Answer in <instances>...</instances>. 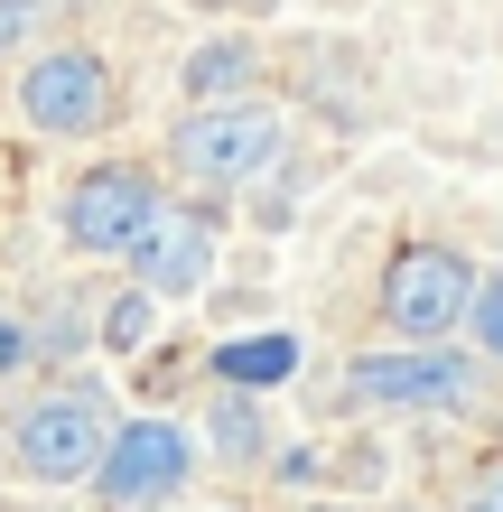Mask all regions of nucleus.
<instances>
[{"label": "nucleus", "mask_w": 503, "mask_h": 512, "mask_svg": "<svg viewBox=\"0 0 503 512\" xmlns=\"http://www.w3.org/2000/svg\"><path fill=\"white\" fill-rule=\"evenodd\" d=\"M168 159L196 177V187H261L289 159V122L271 103H196L187 122L168 131Z\"/></svg>", "instance_id": "f257e3e1"}, {"label": "nucleus", "mask_w": 503, "mask_h": 512, "mask_svg": "<svg viewBox=\"0 0 503 512\" xmlns=\"http://www.w3.org/2000/svg\"><path fill=\"white\" fill-rule=\"evenodd\" d=\"M112 438H122V419L103 410V391H47V401L19 410L10 466L28 475V485H84V475H103Z\"/></svg>", "instance_id": "f03ea898"}, {"label": "nucleus", "mask_w": 503, "mask_h": 512, "mask_svg": "<svg viewBox=\"0 0 503 512\" xmlns=\"http://www.w3.org/2000/svg\"><path fill=\"white\" fill-rule=\"evenodd\" d=\"M476 261L448 243H401L382 261V317H392L401 345H448L466 317H476Z\"/></svg>", "instance_id": "7ed1b4c3"}, {"label": "nucleus", "mask_w": 503, "mask_h": 512, "mask_svg": "<svg viewBox=\"0 0 503 512\" xmlns=\"http://www.w3.org/2000/svg\"><path fill=\"white\" fill-rule=\"evenodd\" d=\"M168 215L159 187L140 168H84L66 205H56V224H66V243L75 252H94V261H131L140 243H150V224Z\"/></svg>", "instance_id": "20e7f679"}, {"label": "nucleus", "mask_w": 503, "mask_h": 512, "mask_svg": "<svg viewBox=\"0 0 503 512\" xmlns=\"http://www.w3.org/2000/svg\"><path fill=\"white\" fill-rule=\"evenodd\" d=\"M112 66L94 47H47V56H28L19 66V112H28V131H47V140H94L112 122Z\"/></svg>", "instance_id": "39448f33"}, {"label": "nucleus", "mask_w": 503, "mask_h": 512, "mask_svg": "<svg viewBox=\"0 0 503 512\" xmlns=\"http://www.w3.org/2000/svg\"><path fill=\"white\" fill-rule=\"evenodd\" d=\"M354 382V401H373V410H457L466 391H476V364L448 345H373V354H354L345 364Z\"/></svg>", "instance_id": "423d86ee"}, {"label": "nucleus", "mask_w": 503, "mask_h": 512, "mask_svg": "<svg viewBox=\"0 0 503 512\" xmlns=\"http://www.w3.org/2000/svg\"><path fill=\"white\" fill-rule=\"evenodd\" d=\"M187 466H196V447H187L177 419H122V438H112L94 494L112 512H150V503H168L177 485H187Z\"/></svg>", "instance_id": "0eeeda50"}, {"label": "nucleus", "mask_w": 503, "mask_h": 512, "mask_svg": "<svg viewBox=\"0 0 503 512\" xmlns=\"http://www.w3.org/2000/svg\"><path fill=\"white\" fill-rule=\"evenodd\" d=\"M131 280H140V298H196L205 280H215V224L168 205V215L150 224V243L131 252Z\"/></svg>", "instance_id": "6e6552de"}, {"label": "nucleus", "mask_w": 503, "mask_h": 512, "mask_svg": "<svg viewBox=\"0 0 503 512\" xmlns=\"http://www.w3.org/2000/svg\"><path fill=\"white\" fill-rule=\"evenodd\" d=\"M215 373H224V391H271L299 373V336H233L215 354Z\"/></svg>", "instance_id": "1a4fd4ad"}, {"label": "nucleus", "mask_w": 503, "mask_h": 512, "mask_svg": "<svg viewBox=\"0 0 503 512\" xmlns=\"http://www.w3.org/2000/svg\"><path fill=\"white\" fill-rule=\"evenodd\" d=\"M252 66H261V56H252L243 38H205V47L187 56V75H177V84H187L196 103H243V84H252Z\"/></svg>", "instance_id": "9d476101"}, {"label": "nucleus", "mask_w": 503, "mask_h": 512, "mask_svg": "<svg viewBox=\"0 0 503 512\" xmlns=\"http://www.w3.org/2000/svg\"><path fill=\"white\" fill-rule=\"evenodd\" d=\"M215 447H224L233 466L261 457V410H252V391H224V401H215Z\"/></svg>", "instance_id": "9b49d317"}, {"label": "nucleus", "mask_w": 503, "mask_h": 512, "mask_svg": "<svg viewBox=\"0 0 503 512\" xmlns=\"http://www.w3.org/2000/svg\"><path fill=\"white\" fill-rule=\"evenodd\" d=\"M466 326H476V345H485L494 364H503V270H494V280L476 289V317H466Z\"/></svg>", "instance_id": "f8f14e48"}, {"label": "nucleus", "mask_w": 503, "mask_h": 512, "mask_svg": "<svg viewBox=\"0 0 503 512\" xmlns=\"http://www.w3.org/2000/svg\"><path fill=\"white\" fill-rule=\"evenodd\" d=\"M150 336V298H122V308H112V345H140Z\"/></svg>", "instance_id": "ddd939ff"}, {"label": "nucleus", "mask_w": 503, "mask_h": 512, "mask_svg": "<svg viewBox=\"0 0 503 512\" xmlns=\"http://www.w3.org/2000/svg\"><path fill=\"white\" fill-rule=\"evenodd\" d=\"M28 364V336H19V317H0V373H19Z\"/></svg>", "instance_id": "4468645a"}, {"label": "nucleus", "mask_w": 503, "mask_h": 512, "mask_svg": "<svg viewBox=\"0 0 503 512\" xmlns=\"http://www.w3.org/2000/svg\"><path fill=\"white\" fill-rule=\"evenodd\" d=\"M38 19V0H0V38H10V28H28Z\"/></svg>", "instance_id": "2eb2a0df"}]
</instances>
